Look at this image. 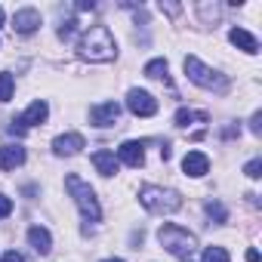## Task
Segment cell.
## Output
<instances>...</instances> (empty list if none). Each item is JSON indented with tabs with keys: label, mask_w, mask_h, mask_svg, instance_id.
<instances>
[{
	"label": "cell",
	"mask_w": 262,
	"mask_h": 262,
	"mask_svg": "<svg viewBox=\"0 0 262 262\" xmlns=\"http://www.w3.org/2000/svg\"><path fill=\"white\" fill-rule=\"evenodd\" d=\"M77 53L86 62H111L117 56V43H114V34L108 31V25H93L90 31H83Z\"/></svg>",
	"instance_id": "1"
},
{
	"label": "cell",
	"mask_w": 262,
	"mask_h": 262,
	"mask_svg": "<svg viewBox=\"0 0 262 262\" xmlns=\"http://www.w3.org/2000/svg\"><path fill=\"white\" fill-rule=\"evenodd\" d=\"M120 117V105L117 102H102L96 108H90V123L93 126H114Z\"/></svg>",
	"instance_id": "8"
},
{
	"label": "cell",
	"mask_w": 262,
	"mask_h": 262,
	"mask_svg": "<svg viewBox=\"0 0 262 262\" xmlns=\"http://www.w3.org/2000/svg\"><path fill=\"white\" fill-rule=\"evenodd\" d=\"M244 173H247L250 179H259V176H262V161H259V158H253V161L244 167Z\"/></svg>",
	"instance_id": "22"
},
{
	"label": "cell",
	"mask_w": 262,
	"mask_h": 262,
	"mask_svg": "<svg viewBox=\"0 0 262 262\" xmlns=\"http://www.w3.org/2000/svg\"><path fill=\"white\" fill-rule=\"evenodd\" d=\"M145 74L155 77V80H167V62H164V59H151V62L145 65Z\"/></svg>",
	"instance_id": "19"
},
{
	"label": "cell",
	"mask_w": 262,
	"mask_h": 262,
	"mask_svg": "<svg viewBox=\"0 0 262 262\" xmlns=\"http://www.w3.org/2000/svg\"><path fill=\"white\" fill-rule=\"evenodd\" d=\"M0 25H4V10H0Z\"/></svg>",
	"instance_id": "29"
},
{
	"label": "cell",
	"mask_w": 262,
	"mask_h": 262,
	"mask_svg": "<svg viewBox=\"0 0 262 262\" xmlns=\"http://www.w3.org/2000/svg\"><path fill=\"white\" fill-rule=\"evenodd\" d=\"M74 31H77V22H74V19H68V22L59 28V37H62V40H71V37H74Z\"/></svg>",
	"instance_id": "23"
},
{
	"label": "cell",
	"mask_w": 262,
	"mask_h": 262,
	"mask_svg": "<svg viewBox=\"0 0 262 262\" xmlns=\"http://www.w3.org/2000/svg\"><path fill=\"white\" fill-rule=\"evenodd\" d=\"M22 164H25V148L22 145H4V148H0V170H4V173L16 170Z\"/></svg>",
	"instance_id": "13"
},
{
	"label": "cell",
	"mask_w": 262,
	"mask_h": 262,
	"mask_svg": "<svg viewBox=\"0 0 262 262\" xmlns=\"http://www.w3.org/2000/svg\"><path fill=\"white\" fill-rule=\"evenodd\" d=\"M126 108L136 117H151V114H158V99L148 90H129L126 93Z\"/></svg>",
	"instance_id": "7"
},
{
	"label": "cell",
	"mask_w": 262,
	"mask_h": 262,
	"mask_svg": "<svg viewBox=\"0 0 262 262\" xmlns=\"http://www.w3.org/2000/svg\"><path fill=\"white\" fill-rule=\"evenodd\" d=\"M105 262H123V259H105Z\"/></svg>",
	"instance_id": "28"
},
{
	"label": "cell",
	"mask_w": 262,
	"mask_h": 262,
	"mask_svg": "<svg viewBox=\"0 0 262 262\" xmlns=\"http://www.w3.org/2000/svg\"><path fill=\"white\" fill-rule=\"evenodd\" d=\"M158 241H161V247H164L170 256H176V259H182V262H191V253H194V247H198V237H194L188 228L173 225V222L161 225Z\"/></svg>",
	"instance_id": "2"
},
{
	"label": "cell",
	"mask_w": 262,
	"mask_h": 262,
	"mask_svg": "<svg viewBox=\"0 0 262 262\" xmlns=\"http://www.w3.org/2000/svg\"><path fill=\"white\" fill-rule=\"evenodd\" d=\"M93 167H96L102 176H114V173H117V158H114L111 151H105V148H102V151H96V155H93Z\"/></svg>",
	"instance_id": "16"
},
{
	"label": "cell",
	"mask_w": 262,
	"mask_h": 262,
	"mask_svg": "<svg viewBox=\"0 0 262 262\" xmlns=\"http://www.w3.org/2000/svg\"><path fill=\"white\" fill-rule=\"evenodd\" d=\"M182 170H185V176H204V173H210V158L204 155V151H188L185 158H182Z\"/></svg>",
	"instance_id": "11"
},
{
	"label": "cell",
	"mask_w": 262,
	"mask_h": 262,
	"mask_svg": "<svg viewBox=\"0 0 262 262\" xmlns=\"http://www.w3.org/2000/svg\"><path fill=\"white\" fill-rule=\"evenodd\" d=\"M47 117H50V105H47L43 99H37V102H31V105H28V111H25L19 120H13V123H10V133H13V136H25L31 126L43 123Z\"/></svg>",
	"instance_id": "6"
},
{
	"label": "cell",
	"mask_w": 262,
	"mask_h": 262,
	"mask_svg": "<svg viewBox=\"0 0 262 262\" xmlns=\"http://www.w3.org/2000/svg\"><path fill=\"white\" fill-rule=\"evenodd\" d=\"M228 40H231L237 50L250 53V56H256V53H259V40H256L250 31H244V28H231V31H228Z\"/></svg>",
	"instance_id": "14"
},
{
	"label": "cell",
	"mask_w": 262,
	"mask_h": 262,
	"mask_svg": "<svg viewBox=\"0 0 262 262\" xmlns=\"http://www.w3.org/2000/svg\"><path fill=\"white\" fill-rule=\"evenodd\" d=\"M83 145H86V139L80 133H62V136L53 139V151L56 155H77Z\"/></svg>",
	"instance_id": "10"
},
{
	"label": "cell",
	"mask_w": 262,
	"mask_h": 262,
	"mask_svg": "<svg viewBox=\"0 0 262 262\" xmlns=\"http://www.w3.org/2000/svg\"><path fill=\"white\" fill-rule=\"evenodd\" d=\"M65 188L71 191V198H74V204H77V210L83 213V219L86 222H99L102 219V207H99V201H96V191L80 179V176H65Z\"/></svg>",
	"instance_id": "3"
},
{
	"label": "cell",
	"mask_w": 262,
	"mask_h": 262,
	"mask_svg": "<svg viewBox=\"0 0 262 262\" xmlns=\"http://www.w3.org/2000/svg\"><path fill=\"white\" fill-rule=\"evenodd\" d=\"M40 13L34 10V7H25V10H19L16 16H13V28L19 31V34H34L37 28H40Z\"/></svg>",
	"instance_id": "9"
},
{
	"label": "cell",
	"mask_w": 262,
	"mask_h": 262,
	"mask_svg": "<svg viewBox=\"0 0 262 262\" xmlns=\"http://www.w3.org/2000/svg\"><path fill=\"white\" fill-rule=\"evenodd\" d=\"M182 65H185V74H188L191 83H198L204 90H213V93H228V77L219 74V71H213V68H207L198 56H185Z\"/></svg>",
	"instance_id": "5"
},
{
	"label": "cell",
	"mask_w": 262,
	"mask_h": 262,
	"mask_svg": "<svg viewBox=\"0 0 262 262\" xmlns=\"http://www.w3.org/2000/svg\"><path fill=\"white\" fill-rule=\"evenodd\" d=\"M0 262H25V259H22V253H16V250H10V253H7L4 259H0Z\"/></svg>",
	"instance_id": "26"
},
{
	"label": "cell",
	"mask_w": 262,
	"mask_h": 262,
	"mask_svg": "<svg viewBox=\"0 0 262 262\" xmlns=\"http://www.w3.org/2000/svg\"><path fill=\"white\" fill-rule=\"evenodd\" d=\"M13 90H16V80H13V74L0 71V102H10V99H13Z\"/></svg>",
	"instance_id": "18"
},
{
	"label": "cell",
	"mask_w": 262,
	"mask_h": 262,
	"mask_svg": "<svg viewBox=\"0 0 262 262\" xmlns=\"http://www.w3.org/2000/svg\"><path fill=\"white\" fill-rule=\"evenodd\" d=\"M247 262H259V253L256 250H247Z\"/></svg>",
	"instance_id": "27"
},
{
	"label": "cell",
	"mask_w": 262,
	"mask_h": 262,
	"mask_svg": "<svg viewBox=\"0 0 262 262\" xmlns=\"http://www.w3.org/2000/svg\"><path fill=\"white\" fill-rule=\"evenodd\" d=\"M204 262H228V250L225 247H207L204 250Z\"/></svg>",
	"instance_id": "20"
},
{
	"label": "cell",
	"mask_w": 262,
	"mask_h": 262,
	"mask_svg": "<svg viewBox=\"0 0 262 262\" xmlns=\"http://www.w3.org/2000/svg\"><path fill=\"white\" fill-rule=\"evenodd\" d=\"M139 204H142L148 213H158V216H164V213H176V210L182 207V198H179V191H173V188L145 185V188L139 191Z\"/></svg>",
	"instance_id": "4"
},
{
	"label": "cell",
	"mask_w": 262,
	"mask_h": 262,
	"mask_svg": "<svg viewBox=\"0 0 262 262\" xmlns=\"http://www.w3.org/2000/svg\"><path fill=\"white\" fill-rule=\"evenodd\" d=\"M10 213H13V201L7 194H0V219H7Z\"/></svg>",
	"instance_id": "24"
},
{
	"label": "cell",
	"mask_w": 262,
	"mask_h": 262,
	"mask_svg": "<svg viewBox=\"0 0 262 262\" xmlns=\"http://www.w3.org/2000/svg\"><path fill=\"white\" fill-rule=\"evenodd\" d=\"M117 158L126 164V167H142L145 164V145L142 142H123L117 148Z\"/></svg>",
	"instance_id": "12"
},
{
	"label": "cell",
	"mask_w": 262,
	"mask_h": 262,
	"mask_svg": "<svg viewBox=\"0 0 262 262\" xmlns=\"http://www.w3.org/2000/svg\"><path fill=\"white\" fill-rule=\"evenodd\" d=\"M207 216L216 219V222H228V213H225V207H222L219 201H210V204H207Z\"/></svg>",
	"instance_id": "21"
},
{
	"label": "cell",
	"mask_w": 262,
	"mask_h": 262,
	"mask_svg": "<svg viewBox=\"0 0 262 262\" xmlns=\"http://www.w3.org/2000/svg\"><path fill=\"white\" fill-rule=\"evenodd\" d=\"M259 120H262V114L256 111V114L250 117V129H253V133H259V129H262V123H259Z\"/></svg>",
	"instance_id": "25"
},
{
	"label": "cell",
	"mask_w": 262,
	"mask_h": 262,
	"mask_svg": "<svg viewBox=\"0 0 262 262\" xmlns=\"http://www.w3.org/2000/svg\"><path fill=\"white\" fill-rule=\"evenodd\" d=\"M28 241H31V247H34L40 256H47V253L53 250V237H50V231H47L43 225H31V228H28Z\"/></svg>",
	"instance_id": "15"
},
{
	"label": "cell",
	"mask_w": 262,
	"mask_h": 262,
	"mask_svg": "<svg viewBox=\"0 0 262 262\" xmlns=\"http://www.w3.org/2000/svg\"><path fill=\"white\" fill-rule=\"evenodd\" d=\"M194 120L207 123L210 117H207L204 111H191V108H179V111H176V126H188V123H194Z\"/></svg>",
	"instance_id": "17"
}]
</instances>
